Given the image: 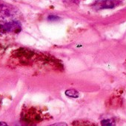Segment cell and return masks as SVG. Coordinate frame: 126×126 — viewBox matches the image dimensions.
<instances>
[{"label":"cell","mask_w":126,"mask_h":126,"mask_svg":"<svg viewBox=\"0 0 126 126\" xmlns=\"http://www.w3.org/2000/svg\"><path fill=\"white\" fill-rule=\"evenodd\" d=\"M7 125V124H5V123H0V125Z\"/></svg>","instance_id":"cell-7"},{"label":"cell","mask_w":126,"mask_h":126,"mask_svg":"<svg viewBox=\"0 0 126 126\" xmlns=\"http://www.w3.org/2000/svg\"><path fill=\"white\" fill-rule=\"evenodd\" d=\"M47 19H48L49 21H51V22H53V21L55 22V21H57V20H59V17H58L57 16L50 15V16H48Z\"/></svg>","instance_id":"cell-5"},{"label":"cell","mask_w":126,"mask_h":126,"mask_svg":"<svg viewBox=\"0 0 126 126\" xmlns=\"http://www.w3.org/2000/svg\"><path fill=\"white\" fill-rule=\"evenodd\" d=\"M111 122H112L111 120H110V119H105V120H102L101 123L103 125H113V123H111Z\"/></svg>","instance_id":"cell-6"},{"label":"cell","mask_w":126,"mask_h":126,"mask_svg":"<svg viewBox=\"0 0 126 126\" xmlns=\"http://www.w3.org/2000/svg\"><path fill=\"white\" fill-rule=\"evenodd\" d=\"M14 16V11L8 6H1L0 7V18L7 20L12 19Z\"/></svg>","instance_id":"cell-3"},{"label":"cell","mask_w":126,"mask_h":126,"mask_svg":"<svg viewBox=\"0 0 126 126\" xmlns=\"http://www.w3.org/2000/svg\"><path fill=\"white\" fill-rule=\"evenodd\" d=\"M119 3V0H96L92 5V7L96 10L113 8Z\"/></svg>","instance_id":"cell-1"},{"label":"cell","mask_w":126,"mask_h":126,"mask_svg":"<svg viewBox=\"0 0 126 126\" xmlns=\"http://www.w3.org/2000/svg\"><path fill=\"white\" fill-rule=\"evenodd\" d=\"M21 30V25L16 21L5 22L4 25H0V32L2 33H13L19 32Z\"/></svg>","instance_id":"cell-2"},{"label":"cell","mask_w":126,"mask_h":126,"mask_svg":"<svg viewBox=\"0 0 126 126\" xmlns=\"http://www.w3.org/2000/svg\"><path fill=\"white\" fill-rule=\"evenodd\" d=\"M65 95H67L69 97H72V98H78L79 92L74 89H70V90H67L65 91Z\"/></svg>","instance_id":"cell-4"}]
</instances>
